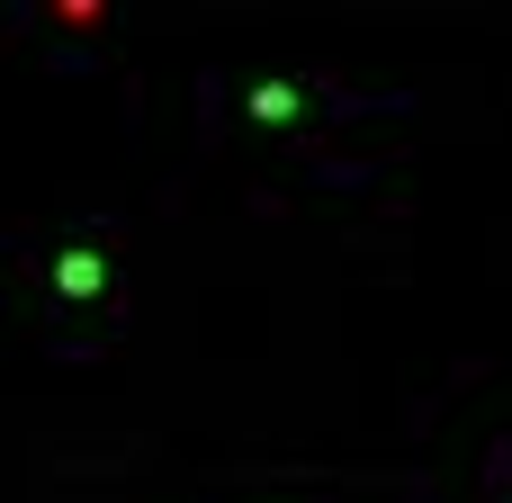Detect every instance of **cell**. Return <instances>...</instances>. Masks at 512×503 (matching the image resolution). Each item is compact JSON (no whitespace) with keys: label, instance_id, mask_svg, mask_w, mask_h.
Segmentation results:
<instances>
[{"label":"cell","instance_id":"6da1fadb","mask_svg":"<svg viewBox=\"0 0 512 503\" xmlns=\"http://www.w3.org/2000/svg\"><path fill=\"white\" fill-rule=\"evenodd\" d=\"M54 288H63V297H99V288H108V261H99V252H63V261H54Z\"/></svg>","mask_w":512,"mask_h":503},{"label":"cell","instance_id":"7a4b0ae2","mask_svg":"<svg viewBox=\"0 0 512 503\" xmlns=\"http://www.w3.org/2000/svg\"><path fill=\"white\" fill-rule=\"evenodd\" d=\"M297 108H306V99H297V81H261V90H252V117H270V126H288Z\"/></svg>","mask_w":512,"mask_h":503},{"label":"cell","instance_id":"3957f363","mask_svg":"<svg viewBox=\"0 0 512 503\" xmlns=\"http://www.w3.org/2000/svg\"><path fill=\"white\" fill-rule=\"evenodd\" d=\"M90 9H99V0H63V18H90Z\"/></svg>","mask_w":512,"mask_h":503}]
</instances>
